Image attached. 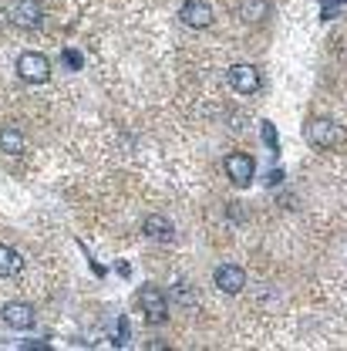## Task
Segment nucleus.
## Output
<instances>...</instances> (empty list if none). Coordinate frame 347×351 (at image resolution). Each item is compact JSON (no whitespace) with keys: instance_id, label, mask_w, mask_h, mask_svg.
Returning <instances> with one entry per match:
<instances>
[{"instance_id":"obj_1","label":"nucleus","mask_w":347,"mask_h":351,"mask_svg":"<svg viewBox=\"0 0 347 351\" xmlns=\"http://www.w3.org/2000/svg\"><path fill=\"white\" fill-rule=\"evenodd\" d=\"M17 75H21V82H27V85H44L47 78H51V61L38 54V51H24L21 58H17Z\"/></svg>"},{"instance_id":"obj_2","label":"nucleus","mask_w":347,"mask_h":351,"mask_svg":"<svg viewBox=\"0 0 347 351\" xmlns=\"http://www.w3.org/2000/svg\"><path fill=\"white\" fill-rule=\"evenodd\" d=\"M138 307H142L149 324H166L169 321V301L159 287H142L138 291Z\"/></svg>"},{"instance_id":"obj_3","label":"nucleus","mask_w":347,"mask_h":351,"mask_svg":"<svg viewBox=\"0 0 347 351\" xmlns=\"http://www.w3.org/2000/svg\"><path fill=\"white\" fill-rule=\"evenodd\" d=\"M7 17H10L17 27L34 31V27H41L44 10H41L38 0H7Z\"/></svg>"},{"instance_id":"obj_4","label":"nucleus","mask_w":347,"mask_h":351,"mask_svg":"<svg viewBox=\"0 0 347 351\" xmlns=\"http://www.w3.org/2000/svg\"><path fill=\"white\" fill-rule=\"evenodd\" d=\"M304 135H307V142H310L313 149H334L337 138H341V132H337V125H334L331 119H310Z\"/></svg>"},{"instance_id":"obj_5","label":"nucleus","mask_w":347,"mask_h":351,"mask_svg":"<svg viewBox=\"0 0 347 351\" xmlns=\"http://www.w3.org/2000/svg\"><path fill=\"white\" fill-rule=\"evenodd\" d=\"M226 176L236 182V186H250V179L257 173V162H253V156H246V152H233V156H226Z\"/></svg>"},{"instance_id":"obj_6","label":"nucleus","mask_w":347,"mask_h":351,"mask_svg":"<svg viewBox=\"0 0 347 351\" xmlns=\"http://www.w3.org/2000/svg\"><path fill=\"white\" fill-rule=\"evenodd\" d=\"M179 17L185 27H209L213 24V7L206 0H185L179 7Z\"/></svg>"},{"instance_id":"obj_7","label":"nucleus","mask_w":347,"mask_h":351,"mask_svg":"<svg viewBox=\"0 0 347 351\" xmlns=\"http://www.w3.org/2000/svg\"><path fill=\"white\" fill-rule=\"evenodd\" d=\"M3 324L7 328H14V331H27V328H34V307L24 304V301H14V304H3Z\"/></svg>"},{"instance_id":"obj_8","label":"nucleus","mask_w":347,"mask_h":351,"mask_svg":"<svg viewBox=\"0 0 347 351\" xmlns=\"http://www.w3.org/2000/svg\"><path fill=\"white\" fill-rule=\"evenodd\" d=\"M229 85L236 88L240 95H253L260 88V71L253 64H233L229 68Z\"/></svg>"},{"instance_id":"obj_9","label":"nucleus","mask_w":347,"mask_h":351,"mask_svg":"<svg viewBox=\"0 0 347 351\" xmlns=\"http://www.w3.org/2000/svg\"><path fill=\"white\" fill-rule=\"evenodd\" d=\"M243 284H246V274H243L236 263H222V267H216V287L222 294H240Z\"/></svg>"},{"instance_id":"obj_10","label":"nucleus","mask_w":347,"mask_h":351,"mask_svg":"<svg viewBox=\"0 0 347 351\" xmlns=\"http://www.w3.org/2000/svg\"><path fill=\"white\" fill-rule=\"evenodd\" d=\"M142 230H145V233H149L152 240H162V243H169V240L175 237L172 223H169L166 217H149L145 223H142Z\"/></svg>"},{"instance_id":"obj_11","label":"nucleus","mask_w":347,"mask_h":351,"mask_svg":"<svg viewBox=\"0 0 347 351\" xmlns=\"http://www.w3.org/2000/svg\"><path fill=\"white\" fill-rule=\"evenodd\" d=\"M0 152H7V156H21L24 152V135L14 129V125H3L0 129Z\"/></svg>"},{"instance_id":"obj_12","label":"nucleus","mask_w":347,"mask_h":351,"mask_svg":"<svg viewBox=\"0 0 347 351\" xmlns=\"http://www.w3.org/2000/svg\"><path fill=\"white\" fill-rule=\"evenodd\" d=\"M21 270V254L0 243V277H14Z\"/></svg>"},{"instance_id":"obj_13","label":"nucleus","mask_w":347,"mask_h":351,"mask_svg":"<svg viewBox=\"0 0 347 351\" xmlns=\"http://www.w3.org/2000/svg\"><path fill=\"white\" fill-rule=\"evenodd\" d=\"M115 345H129V324L125 321L115 324Z\"/></svg>"},{"instance_id":"obj_14","label":"nucleus","mask_w":347,"mask_h":351,"mask_svg":"<svg viewBox=\"0 0 347 351\" xmlns=\"http://www.w3.org/2000/svg\"><path fill=\"white\" fill-rule=\"evenodd\" d=\"M263 142H266V145L277 152V132H273V125H270V122H263Z\"/></svg>"},{"instance_id":"obj_15","label":"nucleus","mask_w":347,"mask_h":351,"mask_svg":"<svg viewBox=\"0 0 347 351\" xmlns=\"http://www.w3.org/2000/svg\"><path fill=\"white\" fill-rule=\"evenodd\" d=\"M64 64L78 68V64H81V54H78V51H64Z\"/></svg>"}]
</instances>
